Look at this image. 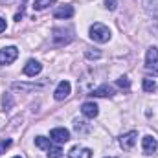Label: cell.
<instances>
[{
	"mask_svg": "<svg viewBox=\"0 0 158 158\" xmlns=\"http://www.w3.org/2000/svg\"><path fill=\"white\" fill-rule=\"evenodd\" d=\"M2 103H4V109H11V107H13V98H11V94H6L4 99H2Z\"/></svg>",
	"mask_w": 158,
	"mask_h": 158,
	"instance_id": "obj_21",
	"label": "cell"
},
{
	"mask_svg": "<svg viewBox=\"0 0 158 158\" xmlns=\"http://www.w3.org/2000/svg\"><path fill=\"white\" fill-rule=\"evenodd\" d=\"M70 158H92V151L90 149H79V147H74L70 153H68Z\"/></svg>",
	"mask_w": 158,
	"mask_h": 158,
	"instance_id": "obj_14",
	"label": "cell"
},
{
	"mask_svg": "<svg viewBox=\"0 0 158 158\" xmlns=\"http://www.w3.org/2000/svg\"><path fill=\"white\" fill-rule=\"evenodd\" d=\"M40 70H42V64H40L39 61H33V59H30L26 64H24V76H28V77H35L37 74H40Z\"/></svg>",
	"mask_w": 158,
	"mask_h": 158,
	"instance_id": "obj_8",
	"label": "cell"
},
{
	"mask_svg": "<svg viewBox=\"0 0 158 158\" xmlns=\"http://www.w3.org/2000/svg\"><path fill=\"white\" fill-rule=\"evenodd\" d=\"M142 147H143V155H153V153H156V149H158L156 138H153V136H143Z\"/></svg>",
	"mask_w": 158,
	"mask_h": 158,
	"instance_id": "obj_9",
	"label": "cell"
},
{
	"mask_svg": "<svg viewBox=\"0 0 158 158\" xmlns=\"http://www.w3.org/2000/svg\"><path fill=\"white\" fill-rule=\"evenodd\" d=\"M11 86L15 90H20V92H33V90H40L44 85H35V83H13Z\"/></svg>",
	"mask_w": 158,
	"mask_h": 158,
	"instance_id": "obj_12",
	"label": "cell"
},
{
	"mask_svg": "<svg viewBox=\"0 0 158 158\" xmlns=\"http://www.w3.org/2000/svg\"><path fill=\"white\" fill-rule=\"evenodd\" d=\"M2 31H6V20L0 17V33H2Z\"/></svg>",
	"mask_w": 158,
	"mask_h": 158,
	"instance_id": "obj_25",
	"label": "cell"
},
{
	"mask_svg": "<svg viewBox=\"0 0 158 158\" xmlns=\"http://www.w3.org/2000/svg\"><path fill=\"white\" fill-rule=\"evenodd\" d=\"M114 94H116V90H114L109 83H105V85L98 86L96 90H92L90 96H96V98H110V96H114Z\"/></svg>",
	"mask_w": 158,
	"mask_h": 158,
	"instance_id": "obj_10",
	"label": "cell"
},
{
	"mask_svg": "<svg viewBox=\"0 0 158 158\" xmlns=\"http://www.w3.org/2000/svg\"><path fill=\"white\" fill-rule=\"evenodd\" d=\"M52 4H55V0H35L33 9H35V11H42V9H46L48 6H52Z\"/></svg>",
	"mask_w": 158,
	"mask_h": 158,
	"instance_id": "obj_16",
	"label": "cell"
},
{
	"mask_svg": "<svg viewBox=\"0 0 158 158\" xmlns=\"http://www.w3.org/2000/svg\"><path fill=\"white\" fill-rule=\"evenodd\" d=\"M72 15H74V7L72 6H63V7H59V9L53 11L55 19H70Z\"/></svg>",
	"mask_w": 158,
	"mask_h": 158,
	"instance_id": "obj_13",
	"label": "cell"
},
{
	"mask_svg": "<svg viewBox=\"0 0 158 158\" xmlns=\"http://www.w3.org/2000/svg\"><path fill=\"white\" fill-rule=\"evenodd\" d=\"M70 90H72L70 83H68V81H61V83L57 85L55 92H53V98H55L57 101H61V99H64V98H68V96H70Z\"/></svg>",
	"mask_w": 158,
	"mask_h": 158,
	"instance_id": "obj_7",
	"label": "cell"
},
{
	"mask_svg": "<svg viewBox=\"0 0 158 158\" xmlns=\"http://www.w3.org/2000/svg\"><path fill=\"white\" fill-rule=\"evenodd\" d=\"M13 158H22V156H13Z\"/></svg>",
	"mask_w": 158,
	"mask_h": 158,
	"instance_id": "obj_26",
	"label": "cell"
},
{
	"mask_svg": "<svg viewBox=\"0 0 158 158\" xmlns=\"http://www.w3.org/2000/svg\"><path fill=\"white\" fill-rule=\"evenodd\" d=\"M105 6H107L109 11H114V9L118 7V2H116V0H105Z\"/></svg>",
	"mask_w": 158,
	"mask_h": 158,
	"instance_id": "obj_24",
	"label": "cell"
},
{
	"mask_svg": "<svg viewBox=\"0 0 158 158\" xmlns=\"http://www.w3.org/2000/svg\"><path fill=\"white\" fill-rule=\"evenodd\" d=\"M35 145L40 147V149H46V151H48V149L52 147V142H50L48 138H44V136H37V138H35Z\"/></svg>",
	"mask_w": 158,
	"mask_h": 158,
	"instance_id": "obj_15",
	"label": "cell"
},
{
	"mask_svg": "<svg viewBox=\"0 0 158 158\" xmlns=\"http://www.w3.org/2000/svg\"><path fill=\"white\" fill-rule=\"evenodd\" d=\"M74 129H76L77 132H88V131H90V125H88L86 121H83V119H76V121H74Z\"/></svg>",
	"mask_w": 158,
	"mask_h": 158,
	"instance_id": "obj_17",
	"label": "cell"
},
{
	"mask_svg": "<svg viewBox=\"0 0 158 158\" xmlns=\"http://www.w3.org/2000/svg\"><path fill=\"white\" fill-rule=\"evenodd\" d=\"M85 55H86L88 59H99V57H101V52H99V50H94V52H92V50H86Z\"/></svg>",
	"mask_w": 158,
	"mask_h": 158,
	"instance_id": "obj_20",
	"label": "cell"
},
{
	"mask_svg": "<svg viewBox=\"0 0 158 158\" xmlns=\"http://www.w3.org/2000/svg\"><path fill=\"white\" fill-rule=\"evenodd\" d=\"M9 145H11V140H9V138H7V140H0V155L6 153V149H7Z\"/></svg>",
	"mask_w": 158,
	"mask_h": 158,
	"instance_id": "obj_23",
	"label": "cell"
},
{
	"mask_svg": "<svg viewBox=\"0 0 158 158\" xmlns=\"http://www.w3.org/2000/svg\"><path fill=\"white\" fill-rule=\"evenodd\" d=\"M90 39L94 40V42H99V44L109 42V39H110V30L105 24L96 22V24L90 26Z\"/></svg>",
	"mask_w": 158,
	"mask_h": 158,
	"instance_id": "obj_1",
	"label": "cell"
},
{
	"mask_svg": "<svg viewBox=\"0 0 158 158\" xmlns=\"http://www.w3.org/2000/svg\"><path fill=\"white\" fill-rule=\"evenodd\" d=\"M52 39H53V44H55V46H64V44H68L70 40L74 39V35H72V30L55 28V30H53Z\"/></svg>",
	"mask_w": 158,
	"mask_h": 158,
	"instance_id": "obj_3",
	"label": "cell"
},
{
	"mask_svg": "<svg viewBox=\"0 0 158 158\" xmlns=\"http://www.w3.org/2000/svg\"><path fill=\"white\" fill-rule=\"evenodd\" d=\"M50 138H52V142H55V143H66V142L70 140V132H68L64 127H57V129H53V131L50 132Z\"/></svg>",
	"mask_w": 158,
	"mask_h": 158,
	"instance_id": "obj_5",
	"label": "cell"
},
{
	"mask_svg": "<svg viewBox=\"0 0 158 158\" xmlns=\"http://www.w3.org/2000/svg\"><path fill=\"white\" fill-rule=\"evenodd\" d=\"M22 2H26V0H22Z\"/></svg>",
	"mask_w": 158,
	"mask_h": 158,
	"instance_id": "obj_27",
	"label": "cell"
},
{
	"mask_svg": "<svg viewBox=\"0 0 158 158\" xmlns=\"http://www.w3.org/2000/svg\"><path fill=\"white\" fill-rule=\"evenodd\" d=\"M17 57H19L17 46H7V48L0 50V64H11Z\"/></svg>",
	"mask_w": 158,
	"mask_h": 158,
	"instance_id": "obj_4",
	"label": "cell"
},
{
	"mask_svg": "<svg viewBox=\"0 0 158 158\" xmlns=\"http://www.w3.org/2000/svg\"><path fill=\"white\" fill-rule=\"evenodd\" d=\"M136 138H138V132H136V131H129V132L121 134V138H119V145H121L125 151H129V149H132V147H134Z\"/></svg>",
	"mask_w": 158,
	"mask_h": 158,
	"instance_id": "obj_6",
	"label": "cell"
},
{
	"mask_svg": "<svg viewBox=\"0 0 158 158\" xmlns=\"http://www.w3.org/2000/svg\"><path fill=\"white\" fill-rule=\"evenodd\" d=\"M143 90H145V92H155V90H156L155 79H143Z\"/></svg>",
	"mask_w": 158,
	"mask_h": 158,
	"instance_id": "obj_19",
	"label": "cell"
},
{
	"mask_svg": "<svg viewBox=\"0 0 158 158\" xmlns=\"http://www.w3.org/2000/svg\"><path fill=\"white\" fill-rule=\"evenodd\" d=\"M48 156L50 158H61L63 156V149L57 147V145H52V147L48 149Z\"/></svg>",
	"mask_w": 158,
	"mask_h": 158,
	"instance_id": "obj_18",
	"label": "cell"
},
{
	"mask_svg": "<svg viewBox=\"0 0 158 158\" xmlns=\"http://www.w3.org/2000/svg\"><path fill=\"white\" fill-rule=\"evenodd\" d=\"M145 70L153 76H158V48L151 46L145 55Z\"/></svg>",
	"mask_w": 158,
	"mask_h": 158,
	"instance_id": "obj_2",
	"label": "cell"
},
{
	"mask_svg": "<svg viewBox=\"0 0 158 158\" xmlns=\"http://www.w3.org/2000/svg\"><path fill=\"white\" fill-rule=\"evenodd\" d=\"M81 112H83V116H86V118H96V116L99 114V109H98V105H96L94 101H86V103L81 105Z\"/></svg>",
	"mask_w": 158,
	"mask_h": 158,
	"instance_id": "obj_11",
	"label": "cell"
},
{
	"mask_svg": "<svg viewBox=\"0 0 158 158\" xmlns=\"http://www.w3.org/2000/svg\"><path fill=\"white\" fill-rule=\"evenodd\" d=\"M116 83H118V86H121V88H129V86H131V81L125 77V76H123V77H119Z\"/></svg>",
	"mask_w": 158,
	"mask_h": 158,
	"instance_id": "obj_22",
	"label": "cell"
}]
</instances>
